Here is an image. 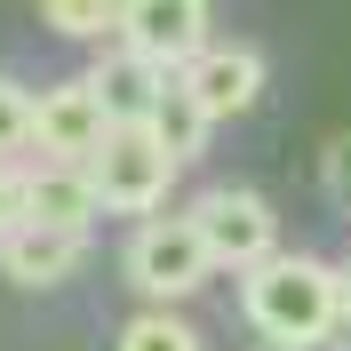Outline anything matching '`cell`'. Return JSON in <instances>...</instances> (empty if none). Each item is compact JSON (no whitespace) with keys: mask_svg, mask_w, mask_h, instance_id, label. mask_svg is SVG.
<instances>
[{"mask_svg":"<svg viewBox=\"0 0 351 351\" xmlns=\"http://www.w3.org/2000/svg\"><path fill=\"white\" fill-rule=\"evenodd\" d=\"M335 280H343V328H351V263H343V271H335Z\"/></svg>","mask_w":351,"mask_h":351,"instance_id":"e0dca14e","label":"cell"},{"mask_svg":"<svg viewBox=\"0 0 351 351\" xmlns=\"http://www.w3.org/2000/svg\"><path fill=\"white\" fill-rule=\"evenodd\" d=\"M144 120H152V136L176 152V168H184V160H199V144H208V128H216V120H208V112H199L184 88H168V96H160Z\"/></svg>","mask_w":351,"mask_h":351,"instance_id":"8fae6325","label":"cell"},{"mask_svg":"<svg viewBox=\"0 0 351 351\" xmlns=\"http://www.w3.org/2000/svg\"><path fill=\"white\" fill-rule=\"evenodd\" d=\"M120 40L160 56V64H184L199 40H208V0H120Z\"/></svg>","mask_w":351,"mask_h":351,"instance_id":"52a82bcc","label":"cell"},{"mask_svg":"<svg viewBox=\"0 0 351 351\" xmlns=\"http://www.w3.org/2000/svg\"><path fill=\"white\" fill-rule=\"evenodd\" d=\"M104 128H112V112L96 96V80H64V88H48V96H32V144L48 160H88L104 144Z\"/></svg>","mask_w":351,"mask_h":351,"instance_id":"8992f818","label":"cell"},{"mask_svg":"<svg viewBox=\"0 0 351 351\" xmlns=\"http://www.w3.org/2000/svg\"><path fill=\"white\" fill-rule=\"evenodd\" d=\"M216 271V256H208V240H199V223L192 216H152L144 232L128 240V280L136 295H192L199 280Z\"/></svg>","mask_w":351,"mask_h":351,"instance_id":"3957f363","label":"cell"},{"mask_svg":"<svg viewBox=\"0 0 351 351\" xmlns=\"http://www.w3.org/2000/svg\"><path fill=\"white\" fill-rule=\"evenodd\" d=\"M80 247H88V232H56V223L24 216V223L0 232V271H8L16 287H56L72 263H80Z\"/></svg>","mask_w":351,"mask_h":351,"instance_id":"ba28073f","label":"cell"},{"mask_svg":"<svg viewBox=\"0 0 351 351\" xmlns=\"http://www.w3.org/2000/svg\"><path fill=\"white\" fill-rule=\"evenodd\" d=\"M24 199H32V168H8V152H0V232L24 223Z\"/></svg>","mask_w":351,"mask_h":351,"instance_id":"2e32d148","label":"cell"},{"mask_svg":"<svg viewBox=\"0 0 351 351\" xmlns=\"http://www.w3.org/2000/svg\"><path fill=\"white\" fill-rule=\"evenodd\" d=\"M24 216H32V223H56V232H88V223L104 216L88 160H56V168H40V176H32V199H24Z\"/></svg>","mask_w":351,"mask_h":351,"instance_id":"9c48e42d","label":"cell"},{"mask_svg":"<svg viewBox=\"0 0 351 351\" xmlns=\"http://www.w3.org/2000/svg\"><path fill=\"white\" fill-rule=\"evenodd\" d=\"M271 351H295V343H271Z\"/></svg>","mask_w":351,"mask_h":351,"instance_id":"ac0fdd59","label":"cell"},{"mask_svg":"<svg viewBox=\"0 0 351 351\" xmlns=\"http://www.w3.org/2000/svg\"><path fill=\"white\" fill-rule=\"evenodd\" d=\"M48 24L64 32V40H104L112 24H120V0H40Z\"/></svg>","mask_w":351,"mask_h":351,"instance_id":"4fadbf2b","label":"cell"},{"mask_svg":"<svg viewBox=\"0 0 351 351\" xmlns=\"http://www.w3.org/2000/svg\"><path fill=\"white\" fill-rule=\"evenodd\" d=\"M319 184H328V199H335V208H351V128L328 144V160H319Z\"/></svg>","mask_w":351,"mask_h":351,"instance_id":"9a60e30c","label":"cell"},{"mask_svg":"<svg viewBox=\"0 0 351 351\" xmlns=\"http://www.w3.org/2000/svg\"><path fill=\"white\" fill-rule=\"evenodd\" d=\"M199 240H208V256L232 263V271H256L263 256H280V216H271V199L247 192V184H223V192H208L192 208Z\"/></svg>","mask_w":351,"mask_h":351,"instance_id":"277c9868","label":"cell"},{"mask_svg":"<svg viewBox=\"0 0 351 351\" xmlns=\"http://www.w3.org/2000/svg\"><path fill=\"white\" fill-rule=\"evenodd\" d=\"M247 319H256L263 343L311 351L343 328V280L319 256H263L247 271Z\"/></svg>","mask_w":351,"mask_h":351,"instance_id":"6da1fadb","label":"cell"},{"mask_svg":"<svg viewBox=\"0 0 351 351\" xmlns=\"http://www.w3.org/2000/svg\"><path fill=\"white\" fill-rule=\"evenodd\" d=\"M176 72H184V96H192L208 120H240V112H256V96H263V56L256 48H208L199 40Z\"/></svg>","mask_w":351,"mask_h":351,"instance_id":"5b68a950","label":"cell"},{"mask_svg":"<svg viewBox=\"0 0 351 351\" xmlns=\"http://www.w3.org/2000/svg\"><path fill=\"white\" fill-rule=\"evenodd\" d=\"M120 351H199V335L184 328L168 304H152V311H136L128 328H120Z\"/></svg>","mask_w":351,"mask_h":351,"instance_id":"7c38bea8","label":"cell"},{"mask_svg":"<svg viewBox=\"0 0 351 351\" xmlns=\"http://www.w3.org/2000/svg\"><path fill=\"white\" fill-rule=\"evenodd\" d=\"M24 136H32V88L0 80V152H16Z\"/></svg>","mask_w":351,"mask_h":351,"instance_id":"5bb4252c","label":"cell"},{"mask_svg":"<svg viewBox=\"0 0 351 351\" xmlns=\"http://www.w3.org/2000/svg\"><path fill=\"white\" fill-rule=\"evenodd\" d=\"M88 176H96V199L112 216H152L176 184V152L152 136V120H112L104 144L88 152Z\"/></svg>","mask_w":351,"mask_h":351,"instance_id":"7a4b0ae2","label":"cell"},{"mask_svg":"<svg viewBox=\"0 0 351 351\" xmlns=\"http://www.w3.org/2000/svg\"><path fill=\"white\" fill-rule=\"evenodd\" d=\"M88 80H96V96H104L112 120H144V112L168 96V64H160V56H144V48H128V40L112 48Z\"/></svg>","mask_w":351,"mask_h":351,"instance_id":"30bf717a","label":"cell"}]
</instances>
